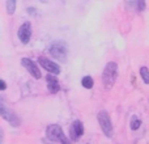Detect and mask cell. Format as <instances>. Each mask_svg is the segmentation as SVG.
<instances>
[{"label":"cell","mask_w":149,"mask_h":144,"mask_svg":"<svg viewBox=\"0 0 149 144\" xmlns=\"http://www.w3.org/2000/svg\"><path fill=\"white\" fill-rule=\"evenodd\" d=\"M140 126H141V121H140L136 115H134V118L131 119V123H130L131 130H132V131H136V130L140 129Z\"/></svg>","instance_id":"5bb4252c"},{"label":"cell","mask_w":149,"mask_h":144,"mask_svg":"<svg viewBox=\"0 0 149 144\" xmlns=\"http://www.w3.org/2000/svg\"><path fill=\"white\" fill-rule=\"evenodd\" d=\"M0 117H1L4 121H7L12 127H20V124H21L20 117H18L12 109L7 108L4 103L0 105Z\"/></svg>","instance_id":"5b68a950"},{"label":"cell","mask_w":149,"mask_h":144,"mask_svg":"<svg viewBox=\"0 0 149 144\" xmlns=\"http://www.w3.org/2000/svg\"><path fill=\"white\" fill-rule=\"evenodd\" d=\"M1 103H4V98L0 97V105H1Z\"/></svg>","instance_id":"d6986e66"},{"label":"cell","mask_w":149,"mask_h":144,"mask_svg":"<svg viewBox=\"0 0 149 144\" xmlns=\"http://www.w3.org/2000/svg\"><path fill=\"white\" fill-rule=\"evenodd\" d=\"M38 64L41 66L43 70H46L51 75H59L62 72V68L58 63L52 62L51 59H49L47 57H39L38 58Z\"/></svg>","instance_id":"8992f818"},{"label":"cell","mask_w":149,"mask_h":144,"mask_svg":"<svg viewBox=\"0 0 149 144\" xmlns=\"http://www.w3.org/2000/svg\"><path fill=\"white\" fill-rule=\"evenodd\" d=\"M137 10L139 12H143V10H145V7H147V4H145V0H137Z\"/></svg>","instance_id":"9a60e30c"},{"label":"cell","mask_w":149,"mask_h":144,"mask_svg":"<svg viewBox=\"0 0 149 144\" xmlns=\"http://www.w3.org/2000/svg\"><path fill=\"white\" fill-rule=\"evenodd\" d=\"M5 89H7V82L3 79H0V92H3V90H5Z\"/></svg>","instance_id":"2e32d148"},{"label":"cell","mask_w":149,"mask_h":144,"mask_svg":"<svg viewBox=\"0 0 149 144\" xmlns=\"http://www.w3.org/2000/svg\"><path fill=\"white\" fill-rule=\"evenodd\" d=\"M31 33H33V30H31V24L29 22V21L21 24V26L17 30V37L21 43H24V45L29 43L30 38H31Z\"/></svg>","instance_id":"ba28073f"},{"label":"cell","mask_w":149,"mask_h":144,"mask_svg":"<svg viewBox=\"0 0 149 144\" xmlns=\"http://www.w3.org/2000/svg\"><path fill=\"white\" fill-rule=\"evenodd\" d=\"M46 138L51 142H58L60 144H72L70 140V138H67V135L64 134L63 129L59 124H50L46 129Z\"/></svg>","instance_id":"6da1fadb"},{"label":"cell","mask_w":149,"mask_h":144,"mask_svg":"<svg viewBox=\"0 0 149 144\" xmlns=\"http://www.w3.org/2000/svg\"><path fill=\"white\" fill-rule=\"evenodd\" d=\"M34 12H36V8H31V7L28 8V13H29V15H34Z\"/></svg>","instance_id":"ac0fdd59"},{"label":"cell","mask_w":149,"mask_h":144,"mask_svg":"<svg viewBox=\"0 0 149 144\" xmlns=\"http://www.w3.org/2000/svg\"><path fill=\"white\" fill-rule=\"evenodd\" d=\"M140 76H141V80L145 82V84H149V70L148 67H140Z\"/></svg>","instance_id":"4fadbf2b"},{"label":"cell","mask_w":149,"mask_h":144,"mask_svg":"<svg viewBox=\"0 0 149 144\" xmlns=\"http://www.w3.org/2000/svg\"><path fill=\"white\" fill-rule=\"evenodd\" d=\"M81 85L85 88V89H92L93 87H94V80H93L92 76H84L81 80Z\"/></svg>","instance_id":"7c38bea8"},{"label":"cell","mask_w":149,"mask_h":144,"mask_svg":"<svg viewBox=\"0 0 149 144\" xmlns=\"http://www.w3.org/2000/svg\"><path fill=\"white\" fill-rule=\"evenodd\" d=\"M16 7H17V0H7L5 1V9L9 16H12L16 12Z\"/></svg>","instance_id":"8fae6325"},{"label":"cell","mask_w":149,"mask_h":144,"mask_svg":"<svg viewBox=\"0 0 149 144\" xmlns=\"http://www.w3.org/2000/svg\"><path fill=\"white\" fill-rule=\"evenodd\" d=\"M86 144H88V143H86Z\"/></svg>","instance_id":"ffe728a7"},{"label":"cell","mask_w":149,"mask_h":144,"mask_svg":"<svg viewBox=\"0 0 149 144\" xmlns=\"http://www.w3.org/2000/svg\"><path fill=\"white\" fill-rule=\"evenodd\" d=\"M116 77H118V64L115 62H109L106 63L105 68L102 72V81L105 88H111L116 81Z\"/></svg>","instance_id":"7a4b0ae2"},{"label":"cell","mask_w":149,"mask_h":144,"mask_svg":"<svg viewBox=\"0 0 149 144\" xmlns=\"http://www.w3.org/2000/svg\"><path fill=\"white\" fill-rule=\"evenodd\" d=\"M97 121L100 123V127L102 130V132L105 134L106 138H113L114 135V129H113V122L109 115V113L106 110H101L97 114Z\"/></svg>","instance_id":"277c9868"},{"label":"cell","mask_w":149,"mask_h":144,"mask_svg":"<svg viewBox=\"0 0 149 144\" xmlns=\"http://www.w3.org/2000/svg\"><path fill=\"white\" fill-rule=\"evenodd\" d=\"M82 135H84V123L79 119H76L72 122L70 127V138L72 139V142H77Z\"/></svg>","instance_id":"9c48e42d"},{"label":"cell","mask_w":149,"mask_h":144,"mask_svg":"<svg viewBox=\"0 0 149 144\" xmlns=\"http://www.w3.org/2000/svg\"><path fill=\"white\" fill-rule=\"evenodd\" d=\"M49 52L54 59L59 60V62H64L67 59L68 55V46L64 41H54L49 47Z\"/></svg>","instance_id":"3957f363"},{"label":"cell","mask_w":149,"mask_h":144,"mask_svg":"<svg viewBox=\"0 0 149 144\" xmlns=\"http://www.w3.org/2000/svg\"><path fill=\"white\" fill-rule=\"evenodd\" d=\"M46 84H47V89H49L50 93L55 94L60 90V84H59V80L55 75H47L46 76Z\"/></svg>","instance_id":"30bf717a"},{"label":"cell","mask_w":149,"mask_h":144,"mask_svg":"<svg viewBox=\"0 0 149 144\" xmlns=\"http://www.w3.org/2000/svg\"><path fill=\"white\" fill-rule=\"evenodd\" d=\"M21 66L31 75V77H34V79H37V80L42 77V72L39 70L38 64H37L36 62H33L30 58H22V59H21Z\"/></svg>","instance_id":"52a82bcc"},{"label":"cell","mask_w":149,"mask_h":144,"mask_svg":"<svg viewBox=\"0 0 149 144\" xmlns=\"http://www.w3.org/2000/svg\"><path fill=\"white\" fill-rule=\"evenodd\" d=\"M3 139H4V131H3V129L0 127V144H3Z\"/></svg>","instance_id":"e0dca14e"}]
</instances>
